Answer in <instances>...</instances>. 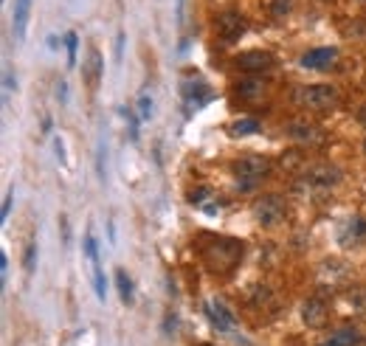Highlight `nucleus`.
<instances>
[{
    "mask_svg": "<svg viewBox=\"0 0 366 346\" xmlns=\"http://www.w3.org/2000/svg\"><path fill=\"white\" fill-rule=\"evenodd\" d=\"M206 313H208V321L220 329V332H231L234 329V315H231V310L220 301V299H214V301H208L206 304Z\"/></svg>",
    "mask_w": 366,
    "mask_h": 346,
    "instance_id": "f8f14e48",
    "label": "nucleus"
},
{
    "mask_svg": "<svg viewBox=\"0 0 366 346\" xmlns=\"http://www.w3.org/2000/svg\"><path fill=\"white\" fill-rule=\"evenodd\" d=\"M93 288H96L99 301H105V299H107V282H105V273H102L99 265H93Z\"/></svg>",
    "mask_w": 366,
    "mask_h": 346,
    "instance_id": "412c9836",
    "label": "nucleus"
},
{
    "mask_svg": "<svg viewBox=\"0 0 366 346\" xmlns=\"http://www.w3.org/2000/svg\"><path fill=\"white\" fill-rule=\"evenodd\" d=\"M88 74H91V82H96L102 77V54L93 48L91 56H88Z\"/></svg>",
    "mask_w": 366,
    "mask_h": 346,
    "instance_id": "aec40b11",
    "label": "nucleus"
},
{
    "mask_svg": "<svg viewBox=\"0 0 366 346\" xmlns=\"http://www.w3.org/2000/svg\"><path fill=\"white\" fill-rule=\"evenodd\" d=\"M302 321H305L307 327H313V329L327 327V321H330V307H327V301H321V299H307V301L302 304Z\"/></svg>",
    "mask_w": 366,
    "mask_h": 346,
    "instance_id": "1a4fd4ad",
    "label": "nucleus"
},
{
    "mask_svg": "<svg viewBox=\"0 0 366 346\" xmlns=\"http://www.w3.org/2000/svg\"><path fill=\"white\" fill-rule=\"evenodd\" d=\"M349 304H352L355 310H366V290H363V288H360V290H352Z\"/></svg>",
    "mask_w": 366,
    "mask_h": 346,
    "instance_id": "bb28decb",
    "label": "nucleus"
},
{
    "mask_svg": "<svg viewBox=\"0 0 366 346\" xmlns=\"http://www.w3.org/2000/svg\"><path fill=\"white\" fill-rule=\"evenodd\" d=\"M355 343H358V332L352 327H344V329L333 332L330 340H324L321 346H355Z\"/></svg>",
    "mask_w": 366,
    "mask_h": 346,
    "instance_id": "dca6fc26",
    "label": "nucleus"
},
{
    "mask_svg": "<svg viewBox=\"0 0 366 346\" xmlns=\"http://www.w3.org/2000/svg\"><path fill=\"white\" fill-rule=\"evenodd\" d=\"M251 212H254V220H257L262 228H273V226H279V223L287 217V203H284L279 194H262V197L251 205Z\"/></svg>",
    "mask_w": 366,
    "mask_h": 346,
    "instance_id": "20e7f679",
    "label": "nucleus"
},
{
    "mask_svg": "<svg viewBox=\"0 0 366 346\" xmlns=\"http://www.w3.org/2000/svg\"><path fill=\"white\" fill-rule=\"evenodd\" d=\"M29 17H31V0H15V12H12V29H15V37H17V40H23V37H26Z\"/></svg>",
    "mask_w": 366,
    "mask_h": 346,
    "instance_id": "2eb2a0df",
    "label": "nucleus"
},
{
    "mask_svg": "<svg viewBox=\"0 0 366 346\" xmlns=\"http://www.w3.org/2000/svg\"><path fill=\"white\" fill-rule=\"evenodd\" d=\"M12 197H15V191H6V197H3V209H0V220H3V223H6V217L12 212Z\"/></svg>",
    "mask_w": 366,
    "mask_h": 346,
    "instance_id": "cd10ccee",
    "label": "nucleus"
},
{
    "mask_svg": "<svg viewBox=\"0 0 366 346\" xmlns=\"http://www.w3.org/2000/svg\"><path fill=\"white\" fill-rule=\"evenodd\" d=\"M203 256H206V265H208L214 273H229V270H234V267L240 265V259H243V242L217 237V239H211V242L203 248Z\"/></svg>",
    "mask_w": 366,
    "mask_h": 346,
    "instance_id": "f257e3e1",
    "label": "nucleus"
},
{
    "mask_svg": "<svg viewBox=\"0 0 366 346\" xmlns=\"http://www.w3.org/2000/svg\"><path fill=\"white\" fill-rule=\"evenodd\" d=\"M341 180V169L333 166V164H316L305 172V180L302 186L310 189V191H330L335 183Z\"/></svg>",
    "mask_w": 366,
    "mask_h": 346,
    "instance_id": "423d86ee",
    "label": "nucleus"
},
{
    "mask_svg": "<svg viewBox=\"0 0 366 346\" xmlns=\"http://www.w3.org/2000/svg\"><path fill=\"white\" fill-rule=\"evenodd\" d=\"M257 129H259V121H257V118H240V121L231 124V135H234V138L251 135V132H257Z\"/></svg>",
    "mask_w": 366,
    "mask_h": 346,
    "instance_id": "a211bd4d",
    "label": "nucleus"
},
{
    "mask_svg": "<svg viewBox=\"0 0 366 346\" xmlns=\"http://www.w3.org/2000/svg\"><path fill=\"white\" fill-rule=\"evenodd\" d=\"M116 285H119V296H121V301L124 304H132V279L124 273V270H119L116 273Z\"/></svg>",
    "mask_w": 366,
    "mask_h": 346,
    "instance_id": "f3484780",
    "label": "nucleus"
},
{
    "mask_svg": "<svg viewBox=\"0 0 366 346\" xmlns=\"http://www.w3.org/2000/svg\"><path fill=\"white\" fill-rule=\"evenodd\" d=\"M290 12V0H270V15L273 17H284Z\"/></svg>",
    "mask_w": 366,
    "mask_h": 346,
    "instance_id": "393cba45",
    "label": "nucleus"
},
{
    "mask_svg": "<svg viewBox=\"0 0 366 346\" xmlns=\"http://www.w3.org/2000/svg\"><path fill=\"white\" fill-rule=\"evenodd\" d=\"M34 259H37V245H34V242H29L26 256H23V267H26V273H29V276L34 273Z\"/></svg>",
    "mask_w": 366,
    "mask_h": 346,
    "instance_id": "b1692460",
    "label": "nucleus"
},
{
    "mask_svg": "<svg viewBox=\"0 0 366 346\" xmlns=\"http://www.w3.org/2000/svg\"><path fill=\"white\" fill-rule=\"evenodd\" d=\"M65 45H68V65H77V34H68V40H65Z\"/></svg>",
    "mask_w": 366,
    "mask_h": 346,
    "instance_id": "a878e982",
    "label": "nucleus"
},
{
    "mask_svg": "<svg viewBox=\"0 0 366 346\" xmlns=\"http://www.w3.org/2000/svg\"><path fill=\"white\" fill-rule=\"evenodd\" d=\"M56 93H59V99H62V102H68V99H65V93H68V88H65V82H59V85H56Z\"/></svg>",
    "mask_w": 366,
    "mask_h": 346,
    "instance_id": "473e14b6",
    "label": "nucleus"
},
{
    "mask_svg": "<svg viewBox=\"0 0 366 346\" xmlns=\"http://www.w3.org/2000/svg\"><path fill=\"white\" fill-rule=\"evenodd\" d=\"M273 65H276V56L268 54V51H245V54L237 56V68L245 74H251V77H257L262 71H270Z\"/></svg>",
    "mask_w": 366,
    "mask_h": 346,
    "instance_id": "6e6552de",
    "label": "nucleus"
},
{
    "mask_svg": "<svg viewBox=\"0 0 366 346\" xmlns=\"http://www.w3.org/2000/svg\"><path fill=\"white\" fill-rule=\"evenodd\" d=\"M293 102H296L299 107L324 113V110L338 104V91L330 88V85H302V88L293 91Z\"/></svg>",
    "mask_w": 366,
    "mask_h": 346,
    "instance_id": "7ed1b4c3",
    "label": "nucleus"
},
{
    "mask_svg": "<svg viewBox=\"0 0 366 346\" xmlns=\"http://www.w3.org/2000/svg\"><path fill=\"white\" fill-rule=\"evenodd\" d=\"M15 88H17V82H15V74H12V71H6V96H9Z\"/></svg>",
    "mask_w": 366,
    "mask_h": 346,
    "instance_id": "7c9ffc66",
    "label": "nucleus"
},
{
    "mask_svg": "<svg viewBox=\"0 0 366 346\" xmlns=\"http://www.w3.org/2000/svg\"><path fill=\"white\" fill-rule=\"evenodd\" d=\"M6 270H9V259L6 253H0V273H3V279H6Z\"/></svg>",
    "mask_w": 366,
    "mask_h": 346,
    "instance_id": "2f4dec72",
    "label": "nucleus"
},
{
    "mask_svg": "<svg viewBox=\"0 0 366 346\" xmlns=\"http://www.w3.org/2000/svg\"><path fill=\"white\" fill-rule=\"evenodd\" d=\"M138 113H141V121H150V116H153V96L146 91L138 96Z\"/></svg>",
    "mask_w": 366,
    "mask_h": 346,
    "instance_id": "4be33fe9",
    "label": "nucleus"
},
{
    "mask_svg": "<svg viewBox=\"0 0 366 346\" xmlns=\"http://www.w3.org/2000/svg\"><path fill=\"white\" fill-rule=\"evenodd\" d=\"M54 150H56V158H59L62 164H68V161H65V147H62V138H56V141H54Z\"/></svg>",
    "mask_w": 366,
    "mask_h": 346,
    "instance_id": "c756f323",
    "label": "nucleus"
},
{
    "mask_svg": "<svg viewBox=\"0 0 366 346\" xmlns=\"http://www.w3.org/2000/svg\"><path fill=\"white\" fill-rule=\"evenodd\" d=\"M358 121H360V124H363V127H366V104H363V107H360V110H358Z\"/></svg>",
    "mask_w": 366,
    "mask_h": 346,
    "instance_id": "72a5a7b5",
    "label": "nucleus"
},
{
    "mask_svg": "<svg viewBox=\"0 0 366 346\" xmlns=\"http://www.w3.org/2000/svg\"><path fill=\"white\" fill-rule=\"evenodd\" d=\"M287 138L296 147H324L327 144V132L305 118H293L287 124Z\"/></svg>",
    "mask_w": 366,
    "mask_h": 346,
    "instance_id": "39448f33",
    "label": "nucleus"
},
{
    "mask_svg": "<svg viewBox=\"0 0 366 346\" xmlns=\"http://www.w3.org/2000/svg\"><path fill=\"white\" fill-rule=\"evenodd\" d=\"M366 239V217H352L346 223V228L341 231V245L344 248H355Z\"/></svg>",
    "mask_w": 366,
    "mask_h": 346,
    "instance_id": "4468645a",
    "label": "nucleus"
},
{
    "mask_svg": "<svg viewBox=\"0 0 366 346\" xmlns=\"http://www.w3.org/2000/svg\"><path fill=\"white\" fill-rule=\"evenodd\" d=\"M217 34L223 37V42H237L243 34H245V20L240 12L234 9H226L217 15Z\"/></svg>",
    "mask_w": 366,
    "mask_h": 346,
    "instance_id": "0eeeda50",
    "label": "nucleus"
},
{
    "mask_svg": "<svg viewBox=\"0 0 366 346\" xmlns=\"http://www.w3.org/2000/svg\"><path fill=\"white\" fill-rule=\"evenodd\" d=\"M183 99H186V104L189 107H203V104H208L211 99H214V91L203 82V79H189V82H183Z\"/></svg>",
    "mask_w": 366,
    "mask_h": 346,
    "instance_id": "9d476101",
    "label": "nucleus"
},
{
    "mask_svg": "<svg viewBox=\"0 0 366 346\" xmlns=\"http://www.w3.org/2000/svg\"><path fill=\"white\" fill-rule=\"evenodd\" d=\"M363 152H366V138H363Z\"/></svg>",
    "mask_w": 366,
    "mask_h": 346,
    "instance_id": "c9c22d12",
    "label": "nucleus"
},
{
    "mask_svg": "<svg viewBox=\"0 0 366 346\" xmlns=\"http://www.w3.org/2000/svg\"><path fill=\"white\" fill-rule=\"evenodd\" d=\"M214 200V194H211V189H206V186H197L195 191H189V203L192 205H200V209H203V205H208Z\"/></svg>",
    "mask_w": 366,
    "mask_h": 346,
    "instance_id": "6ab92c4d",
    "label": "nucleus"
},
{
    "mask_svg": "<svg viewBox=\"0 0 366 346\" xmlns=\"http://www.w3.org/2000/svg\"><path fill=\"white\" fill-rule=\"evenodd\" d=\"M234 180H237V191H254L270 172V161L262 155H243L231 164Z\"/></svg>",
    "mask_w": 366,
    "mask_h": 346,
    "instance_id": "f03ea898",
    "label": "nucleus"
},
{
    "mask_svg": "<svg viewBox=\"0 0 366 346\" xmlns=\"http://www.w3.org/2000/svg\"><path fill=\"white\" fill-rule=\"evenodd\" d=\"M121 113L127 116V124H130V135H132V138H138V121H135V116H132L130 110H121Z\"/></svg>",
    "mask_w": 366,
    "mask_h": 346,
    "instance_id": "c85d7f7f",
    "label": "nucleus"
},
{
    "mask_svg": "<svg viewBox=\"0 0 366 346\" xmlns=\"http://www.w3.org/2000/svg\"><path fill=\"white\" fill-rule=\"evenodd\" d=\"M85 253H88L91 265H99V248H96V239H93V234H88V237H85Z\"/></svg>",
    "mask_w": 366,
    "mask_h": 346,
    "instance_id": "5701e85b",
    "label": "nucleus"
},
{
    "mask_svg": "<svg viewBox=\"0 0 366 346\" xmlns=\"http://www.w3.org/2000/svg\"><path fill=\"white\" fill-rule=\"evenodd\" d=\"M178 17H183V0H178Z\"/></svg>",
    "mask_w": 366,
    "mask_h": 346,
    "instance_id": "f704fd0d",
    "label": "nucleus"
},
{
    "mask_svg": "<svg viewBox=\"0 0 366 346\" xmlns=\"http://www.w3.org/2000/svg\"><path fill=\"white\" fill-rule=\"evenodd\" d=\"M234 93H237L243 102H259V99H265V93H268V82L259 79V77H245V79L237 82Z\"/></svg>",
    "mask_w": 366,
    "mask_h": 346,
    "instance_id": "9b49d317",
    "label": "nucleus"
},
{
    "mask_svg": "<svg viewBox=\"0 0 366 346\" xmlns=\"http://www.w3.org/2000/svg\"><path fill=\"white\" fill-rule=\"evenodd\" d=\"M335 59H338V51H335V48H313V51H307L299 62H302V68H313V71H324V68H330Z\"/></svg>",
    "mask_w": 366,
    "mask_h": 346,
    "instance_id": "ddd939ff",
    "label": "nucleus"
}]
</instances>
